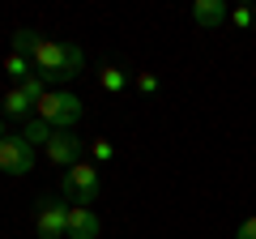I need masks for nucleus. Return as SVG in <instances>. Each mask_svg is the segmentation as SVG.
Segmentation results:
<instances>
[{
  "instance_id": "nucleus-1",
  "label": "nucleus",
  "mask_w": 256,
  "mask_h": 239,
  "mask_svg": "<svg viewBox=\"0 0 256 239\" xmlns=\"http://www.w3.org/2000/svg\"><path fill=\"white\" fill-rule=\"evenodd\" d=\"M34 116L43 124H52L56 132H73L77 120H82V98L73 90H47L43 98L34 102Z\"/></svg>"
},
{
  "instance_id": "nucleus-2",
  "label": "nucleus",
  "mask_w": 256,
  "mask_h": 239,
  "mask_svg": "<svg viewBox=\"0 0 256 239\" xmlns=\"http://www.w3.org/2000/svg\"><path fill=\"white\" fill-rule=\"evenodd\" d=\"M60 188H64V196H73V205H94L102 192V175L94 162H77L60 175Z\"/></svg>"
},
{
  "instance_id": "nucleus-3",
  "label": "nucleus",
  "mask_w": 256,
  "mask_h": 239,
  "mask_svg": "<svg viewBox=\"0 0 256 239\" xmlns=\"http://www.w3.org/2000/svg\"><path fill=\"white\" fill-rule=\"evenodd\" d=\"M34 230H38V239H68V201L43 196L34 210Z\"/></svg>"
},
{
  "instance_id": "nucleus-4",
  "label": "nucleus",
  "mask_w": 256,
  "mask_h": 239,
  "mask_svg": "<svg viewBox=\"0 0 256 239\" xmlns=\"http://www.w3.org/2000/svg\"><path fill=\"white\" fill-rule=\"evenodd\" d=\"M34 158H38V150L30 146L22 132H18V137L9 132V137L0 141V171H9V175H26V171H34Z\"/></svg>"
},
{
  "instance_id": "nucleus-5",
  "label": "nucleus",
  "mask_w": 256,
  "mask_h": 239,
  "mask_svg": "<svg viewBox=\"0 0 256 239\" xmlns=\"http://www.w3.org/2000/svg\"><path fill=\"white\" fill-rule=\"evenodd\" d=\"M43 158L52 166H60V171L77 166V162H82V137H73V132H56V137L43 146Z\"/></svg>"
},
{
  "instance_id": "nucleus-6",
  "label": "nucleus",
  "mask_w": 256,
  "mask_h": 239,
  "mask_svg": "<svg viewBox=\"0 0 256 239\" xmlns=\"http://www.w3.org/2000/svg\"><path fill=\"white\" fill-rule=\"evenodd\" d=\"M102 218L94 214V205H73L68 201V239H98Z\"/></svg>"
},
{
  "instance_id": "nucleus-7",
  "label": "nucleus",
  "mask_w": 256,
  "mask_h": 239,
  "mask_svg": "<svg viewBox=\"0 0 256 239\" xmlns=\"http://www.w3.org/2000/svg\"><path fill=\"white\" fill-rule=\"evenodd\" d=\"M192 22L201 30H218L222 22H230V4L226 0H192Z\"/></svg>"
},
{
  "instance_id": "nucleus-8",
  "label": "nucleus",
  "mask_w": 256,
  "mask_h": 239,
  "mask_svg": "<svg viewBox=\"0 0 256 239\" xmlns=\"http://www.w3.org/2000/svg\"><path fill=\"white\" fill-rule=\"evenodd\" d=\"M0 111H4L9 120H22V116H30V111H34V98H30L22 86H9V90H4V98H0Z\"/></svg>"
},
{
  "instance_id": "nucleus-9",
  "label": "nucleus",
  "mask_w": 256,
  "mask_h": 239,
  "mask_svg": "<svg viewBox=\"0 0 256 239\" xmlns=\"http://www.w3.org/2000/svg\"><path fill=\"white\" fill-rule=\"evenodd\" d=\"M98 86L107 94H124L128 86H132V77H128V68H120V64H102L98 68Z\"/></svg>"
},
{
  "instance_id": "nucleus-10",
  "label": "nucleus",
  "mask_w": 256,
  "mask_h": 239,
  "mask_svg": "<svg viewBox=\"0 0 256 239\" xmlns=\"http://www.w3.org/2000/svg\"><path fill=\"white\" fill-rule=\"evenodd\" d=\"M82 64H86V52H82L77 43H64V68H60V86L77 82V73H82Z\"/></svg>"
},
{
  "instance_id": "nucleus-11",
  "label": "nucleus",
  "mask_w": 256,
  "mask_h": 239,
  "mask_svg": "<svg viewBox=\"0 0 256 239\" xmlns=\"http://www.w3.org/2000/svg\"><path fill=\"white\" fill-rule=\"evenodd\" d=\"M4 73H9V82H26V77H34V64H30V56H18V52H9L4 56Z\"/></svg>"
},
{
  "instance_id": "nucleus-12",
  "label": "nucleus",
  "mask_w": 256,
  "mask_h": 239,
  "mask_svg": "<svg viewBox=\"0 0 256 239\" xmlns=\"http://www.w3.org/2000/svg\"><path fill=\"white\" fill-rule=\"evenodd\" d=\"M22 137H26V141H30V146H34V150H38V146H47V141H52V137H56V128H52V124H43V120H38V116H34V120H26V128H22Z\"/></svg>"
},
{
  "instance_id": "nucleus-13",
  "label": "nucleus",
  "mask_w": 256,
  "mask_h": 239,
  "mask_svg": "<svg viewBox=\"0 0 256 239\" xmlns=\"http://www.w3.org/2000/svg\"><path fill=\"white\" fill-rule=\"evenodd\" d=\"M38 43H43V34H34V30H18V34H13V52L18 56H34Z\"/></svg>"
},
{
  "instance_id": "nucleus-14",
  "label": "nucleus",
  "mask_w": 256,
  "mask_h": 239,
  "mask_svg": "<svg viewBox=\"0 0 256 239\" xmlns=\"http://www.w3.org/2000/svg\"><path fill=\"white\" fill-rule=\"evenodd\" d=\"M230 26L235 30H252L256 26V4H235V9H230Z\"/></svg>"
},
{
  "instance_id": "nucleus-15",
  "label": "nucleus",
  "mask_w": 256,
  "mask_h": 239,
  "mask_svg": "<svg viewBox=\"0 0 256 239\" xmlns=\"http://www.w3.org/2000/svg\"><path fill=\"white\" fill-rule=\"evenodd\" d=\"M132 90H137V94H158V90H162V82H158V73L141 68V73L132 77Z\"/></svg>"
},
{
  "instance_id": "nucleus-16",
  "label": "nucleus",
  "mask_w": 256,
  "mask_h": 239,
  "mask_svg": "<svg viewBox=\"0 0 256 239\" xmlns=\"http://www.w3.org/2000/svg\"><path fill=\"white\" fill-rule=\"evenodd\" d=\"M90 158H94V166L111 162V158H116V150H111V141H107V137H94V141H90Z\"/></svg>"
},
{
  "instance_id": "nucleus-17",
  "label": "nucleus",
  "mask_w": 256,
  "mask_h": 239,
  "mask_svg": "<svg viewBox=\"0 0 256 239\" xmlns=\"http://www.w3.org/2000/svg\"><path fill=\"white\" fill-rule=\"evenodd\" d=\"M22 90H26V94H30V98H34V102H38V98H43V94H47V82H43V77H38V73H34V77H26V82H22Z\"/></svg>"
},
{
  "instance_id": "nucleus-18",
  "label": "nucleus",
  "mask_w": 256,
  "mask_h": 239,
  "mask_svg": "<svg viewBox=\"0 0 256 239\" xmlns=\"http://www.w3.org/2000/svg\"><path fill=\"white\" fill-rule=\"evenodd\" d=\"M235 239H256V214H248V218L239 222V230H235Z\"/></svg>"
},
{
  "instance_id": "nucleus-19",
  "label": "nucleus",
  "mask_w": 256,
  "mask_h": 239,
  "mask_svg": "<svg viewBox=\"0 0 256 239\" xmlns=\"http://www.w3.org/2000/svg\"><path fill=\"white\" fill-rule=\"evenodd\" d=\"M4 137H9V128H4V116H0V141H4Z\"/></svg>"
}]
</instances>
